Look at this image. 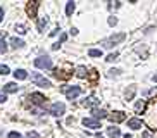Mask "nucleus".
Returning <instances> with one entry per match:
<instances>
[{
	"mask_svg": "<svg viewBox=\"0 0 157 138\" xmlns=\"http://www.w3.org/2000/svg\"><path fill=\"white\" fill-rule=\"evenodd\" d=\"M124 138H133V136H131V135H124Z\"/></svg>",
	"mask_w": 157,
	"mask_h": 138,
	"instance_id": "nucleus-39",
	"label": "nucleus"
},
{
	"mask_svg": "<svg viewBox=\"0 0 157 138\" xmlns=\"http://www.w3.org/2000/svg\"><path fill=\"white\" fill-rule=\"evenodd\" d=\"M14 76H16V79H26V78H28V73H26L24 69H16Z\"/></svg>",
	"mask_w": 157,
	"mask_h": 138,
	"instance_id": "nucleus-18",
	"label": "nucleus"
},
{
	"mask_svg": "<svg viewBox=\"0 0 157 138\" xmlns=\"http://www.w3.org/2000/svg\"><path fill=\"white\" fill-rule=\"evenodd\" d=\"M10 47H12L14 50H17V48H23V47H24V41L14 36V38H10Z\"/></svg>",
	"mask_w": 157,
	"mask_h": 138,
	"instance_id": "nucleus-15",
	"label": "nucleus"
},
{
	"mask_svg": "<svg viewBox=\"0 0 157 138\" xmlns=\"http://www.w3.org/2000/svg\"><path fill=\"white\" fill-rule=\"evenodd\" d=\"M35 66L40 67V69H50L52 67V59L47 57V55H42V57L35 59Z\"/></svg>",
	"mask_w": 157,
	"mask_h": 138,
	"instance_id": "nucleus-4",
	"label": "nucleus"
},
{
	"mask_svg": "<svg viewBox=\"0 0 157 138\" xmlns=\"http://www.w3.org/2000/svg\"><path fill=\"white\" fill-rule=\"evenodd\" d=\"M135 93H136V88L129 86V90H126V100H131V98L135 97Z\"/></svg>",
	"mask_w": 157,
	"mask_h": 138,
	"instance_id": "nucleus-24",
	"label": "nucleus"
},
{
	"mask_svg": "<svg viewBox=\"0 0 157 138\" xmlns=\"http://www.w3.org/2000/svg\"><path fill=\"white\" fill-rule=\"evenodd\" d=\"M59 31H60L59 28H56V29H54V31H52V33H50V35H52V36H54V35H57V33H59Z\"/></svg>",
	"mask_w": 157,
	"mask_h": 138,
	"instance_id": "nucleus-36",
	"label": "nucleus"
},
{
	"mask_svg": "<svg viewBox=\"0 0 157 138\" xmlns=\"http://www.w3.org/2000/svg\"><path fill=\"white\" fill-rule=\"evenodd\" d=\"M74 9H76L74 2H67V4H66V14H67V16H73Z\"/></svg>",
	"mask_w": 157,
	"mask_h": 138,
	"instance_id": "nucleus-22",
	"label": "nucleus"
},
{
	"mask_svg": "<svg viewBox=\"0 0 157 138\" xmlns=\"http://www.w3.org/2000/svg\"><path fill=\"white\" fill-rule=\"evenodd\" d=\"M109 24H111V26H116V24H117V19H116V17H109Z\"/></svg>",
	"mask_w": 157,
	"mask_h": 138,
	"instance_id": "nucleus-34",
	"label": "nucleus"
},
{
	"mask_svg": "<svg viewBox=\"0 0 157 138\" xmlns=\"http://www.w3.org/2000/svg\"><path fill=\"white\" fill-rule=\"evenodd\" d=\"M83 126L92 128V129H97V128H100V121L92 119V117H85V119H83Z\"/></svg>",
	"mask_w": 157,
	"mask_h": 138,
	"instance_id": "nucleus-10",
	"label": "nucleus"
},
{
	"mask_svg": "<svg viewBox=\"0 0 157 138\" xmlns=\"http://www.w3.org/2000/svg\"><path fill=\"white\" fill-rule=\"evenodd\" d=\"M7 50H9V47H7V43H5V40L0 38V54H5Z\"/></svg>",
	"mask_w": 157,
	"mask_h": 138,
	"instance_id": "nucleus-25",
	"label": "nucleus"
},
{
	"mask_svg": "<svg viewBox=\"0 0 157 138\" xmlns=\"http://www.w3.org/2000/svg\"><path fill=\"white\" fill-rule=\"evenodd\" d=\"M16 31H17L19 35H24V33H26V26H24V24H16Z\"/></svg>",
	"mask_w": 157,
	"mask_h": 138,
	"instance_id": "nucleus-27",
	"label": "nucleus"
},
{
	"mask_svg": "<svg viewBox=\"0 0 157 138\" xmlns=\"http://www.w3.org/2000/svg\"><path fill=\"white\" fill-rule=\"evenodd\" d=\"M66 38H67V35H62V36H60V41H59V43H62V41H66Z\"/></svg>",
	"mask_w": 157,
	"mask_h": 138,
	"instance_id": "nucleus-37",
	"label": "nucleus"
},
{
	"mask_svg": "<svg viewBox=\"0 0 157 138\" xmlns=\"http://www.w3.org/2000/svg\"><path fill=\"white\" fill-rule=\"evenodd\" d=\"M88 55H90V57H102V50L100 48H90V50H88Z\"/></svg>",
	"mask_w": 157,
	"mask_h": 138,
	"instance_id": "nucleus-23",
	"label": "nucleus"
},
{
	"mask_svg": "<svg viewBox=\"0 0 157 138\" xmlns=\"http://www.w3.org/2000/svg\"><path fill=\"white\" fill-rule=\"evenodd\" d=\"M142 138H154V135L150 133V131H143V133H142Z\"/></svg>",
	"mask_w": 157,
	"mask_h": 138,
	"instance_id": "nucleus-31",
	"label": "nucleus"
},
{
	"mask_svg": "<svg viewBox=\"0 0 157 138\" xmlns=\"http://www.w3.org/2000/svg\"><path fill=\"white\" fill-rule=\"evenodd\" d=\"M152 79H154V81H157V74H154V76H152Z\"/></svg>",
	"mask_w": 157,
	"mask_h": 138,
	"instance_id": "nucleus-38",
	"label": "nucleus"
},
{
	"mask_svg": "<svg viewBox=\"0 0 157 138\" xmlns=\"http://www.w3.org/2000/svg\"><path fill=\"white\" fill-rule=\"evenodd\" d=\"M98 98L95 95H92V97H88V98H85V102H83V105H86V107H92V109H95V105H98Z\"/></svg>",
	"mask_w": 157,
	"mask_h": 138,
	"instance_id": "nucleus-12",
	"label": "nucleus"
},
{
	"mask_svg": "<svg viewBox=\"0 0 157 138\" xmlns=\"http://www.w3.org/2000/svg\"><path fill=\"white\" fill-rule=\"evenodd\" d=\"M31 81L36 85V86H42V88H50L52 83L50 79H47L45 76H42L40 73H31Z\"/></svg>",
	"mask_w": 157,
	"mask_h": 138,
	"instance_id": "nucleus-2",
	"label": "nucleus"
},
{
	"mask_svg": "<svg viewBox=\"0 0 157 138\" xmlns=\"http://www.w3.org/2000/svg\"><path fill=\"white\" fill-rule=\"evenodd\" d=\"M47 24H48V17H40L38 19V29H40V31H43V29H45V26Z\"/></svg>",
	"mask_w": 157,
	"mask_h": 138,
	"instance_id": "nucleus-20",
	"label": "nucleus"
},
{
	"mask_svg": "<svg viewBox=\"0 0 157 138\" xmlns=\"http://www.w3.org/2000/svg\"><path fill=\"white\" fill-rule=\"evenodd\" d=\"M38 7H40V2L38 0H33V2H28L26 4V12H28L29 17H36V12H38Z\"/></svg>",
	"mask_w": 157,
	"mask_h": 138,
	"instance_id": "nucleus-6",
	"label": "nucleus"
},
{
	"mask_svg": "<svg viewBox=\"0 0 157 138\" xmlns=\"http://www.w3.org/2000/svg\"><path fill=\"white\" fill-rule=\"evenodd\" d=\"M107 135L111 138H119L121 131H119V128H107Z\"/></svg>",
	"mask_w": 157,
	"mask_h": 138,
	"instance_id": "nucleus-17",
	"label": "nucleus"
},
{
	"mask_svg": "<svg viewBox=\"0 0 157 138\" xmlns=\"http://www.w3.org/2000/svg\"><path fill=\"white\" fill-rule=\"evenodd\" d=\"M9 138H21V133H17V131H10Z\"/></svg>",
	"mask_w": 157,
	"mask_h": 138,
	"instance_id": "nucleus-29",
	"label": "nucleus"
},
{
	"mask_svg": "<svg viewBox=\"0 0 157 138\" xmlns=\"http://www.w3.org/2000/svg\"><path fill=\"white\" fill-rule=\"evenodd\" d=\"M54 76L56 78H59V79H67V78H71V74H73V71H64V69H54Z\"/></svg>",
	"mask_w": 157,
	"mask_h": 138,
	"instance_id": "nucleus-9",
	"label": "nucleus"
},
{
	"mask_svg": "<svg viewBox=\"0 0 157 138\" xmlns=\"http://www.w3.org/2000/svg\"><path fill=\"white\" fill-rule=\"evenodd\" d=\"M5 100H7V95H5V93L2 92V90H0V104H4Z\"/></svg>",
	"mask_w": 157,
	"mask_h": 138,
	"instance_id": "nucleus-30",
	"label": "nucleus"
},
{
	"mask_svg": "<svg viewBox=\"0 0 157 138\" xmlns=\"http://www.w3.org/2000/svg\"><path fill=\"white\" fill-rule=\"evenodd\" d=\"M17 92H19L17 83H7L4 86V93H17Z\"/></svg>",
	"mask_w": 157,
	"mask_h": 138,
	"instance_id": "nucleus-14",
	"label": "nucleus"
},
{
	"mask_svg": "<svg viewBox=\"0 0 157 138\" xmlns=\"http://www.w3.org/2000/svg\"><path fill=\"white\" fill-rule=\"evenodd\" d=\"M26 136H28V138H40V135H38V133H35V131H29V133L26 135Z\"/></svg>",
	"mask_w": 157,
	"mask_h": 138,
	"instance_id": "nucleus-32",
	"label": "nucleus"
},
{
	"mask_svg": "<svg viewBox=\"0 0 157 138\" xmlns=\"http://www.w3.org/2000/svg\"><path fill=\"white\" fill-rule=\"evenodd\" d=\"M62 92L66 93V98H67V100H74V98L81 93V86H76V85H74V86H69V88L62 86Z\"/></svg>",
	"mask_w": 157,
	"mask_h": 138,
	"instance_id": "nucleus-3",
	"label": "nucleus"
},
{
	"mask_svg": "<svg viewBox=\"0 0 157 138\" xmlns=\"http://www.w3.org/2000/svg\"><path fill=\"white\" fill-rule=\"evenodd\" d=\"M119 74V69H111L109 71V76H117Z\"/></svg>",
	"mask_w": 157,
	"mask_h": 138,
	"instance_id": "nucleus-33",
	"label": "nucleus"
},
{
	"mask_svg": "<svg viewBox=\"0 0 157 138\" xmlns=\"http://www.w3.org/2000/svg\"><path fill=\"white\" fill-rule=\"evenodd\" d=\"M64 110H66V105L62 102H56V104L50 105V114L56 116V117H60V116L64 114Z\"/></svg>",
	"mask_w": 157,
	"mask_h": 138,
	"instance_id": "nucleus-5",
	"label": "nucleus"
},
{
	"mask_svg": "<svg viewBox=\"0 0 157 138\" xmlns=\"http://www.w3.org/2000/svg\"><path fill=\"white\" fill-rule=\"evenodd\" d=\"M126 38V33H117V35H112L111 38H105V40L100 41V45L104 47V48H112L114 45H117V43H121V41Z\"/></svg>",
	"mask_w": 157,
	"mask_h": 138,
	"instance_id": "nucleus-1",
	"label": "nucleus"
},
{
	"mask_svg": "<svg viewBox=\"0 0 157 138\" xmlns=\"http://www.w3.org/2000/svg\"><path fill=\"white\" fill-rule=\"evenodd\" d=\"M28 100H31L33 105H43L47 98L42 95V93H31V95L28 97Z\"/></svg>",
	"mask_w": 157,
	"mask_h": 138,
	"instance_id": "nucleus-7",
	"label": "nucleus"
},
{
	"mask_svg": "<svg viewBox=\"0 0 157 138\" xmlns=\"http://www.w3.org/2000/svg\"><path fill=\"white\" fill-rule=\"evenodd\" d=\"M92 116H93V119H104V117H107V112L104 109H97V107H95V109H92Z\"/></svg>",
	"mask_w": 157,
	"mask_h": 138,
	"instance_id": "nucleus-13",
	"label": "nucleus"
},
{
	"mask_svg": "<svg viewBox=\"0 0 157 138\" xmlns=\"http://www.w3.org/2000/svg\"><path fill=\"white\" fill-rule=\"evenodd\" d=\"M128 128H131V129H142V128H143L142 119H138V117H133V119H129V121H128Z\"/></svg>",
	"mask_w": 157,
	"mask_h": 138,
	"instance_id": "nucleus-11",
	"label": "nucleus"
},
{
	"mask_svg": "<svg viewBox=\"0 0 157 138\" xmlns=\"http://www.w3.org/2000/svg\"><path fill=\"white\" fill-rule=\"evenodd\" d=\"M9 73H10V69L7 67V66L0 64V74H4V76H5V74H9Z\"/></svg>",
	"mask_w": 157,
	"mask_h": 138,
	"instance_id": "nucleus-28",
	"label": "nucleus"
},
{
	"mask_svg": "<svg viewBox=\"0 0 157 138\" xmlns=\"http://www.w3.org/2000/svg\"><path fill=\"white\" fill-rule=\"evenodd\" d=\"M76 76L78 78H86V67L85 66H78L76 67Z\"/></svg>",
	"mask_w": 157,
	"mask_h": 138,
	"instance_id": "nucleus-19",
	"label": "nucleus"
},
{
	"mask_svg": "<svg viewBox=\"0 0 157 138\" xmlns=\"http://www.w3.org/2000/svg\"><path fill=\"white\" fill-rule=\"evenodd\" d=\"M117 57H119V54H117V52H114V54H109L107 55V62H114V60H117Z\"/></svg>",
	"mask_w": 157,
	"mask_h": 138,
	"instance_id": "nucleus-26",
	"label": "nucleus"
},
{
	"mask_svg": "<svg viewBox=\"0 0 157 138\" xmlns=\"http://www.w3.org/2000/svg\"><path fill=\"white\" fill-rule=\"evenodd\" d=\"M145 107H147V102H145V100L136 102V105H135V112H136V114H142L143 110H145Z\"/></svg>",
	"mask_w": 157,
	"mask_h": 138,
	"instance_id": "nucleus-16",
	"label": "nucleus"
},
{
	"mask_svg": "<svg viewBox=\"0 0 157 138\" xmlns=\"http://www.w3.org/2000/svg\"><path fill=\"white\" fill-rule=\"evenodd\" d=\"M86 76L90 78V81H93V83H95V81L98 79V73L95 71V69H90V71L86 73Z\"/></svg>",
	"mask_w": 157,
	"mask_h": 138,
	"instance_id": "nucleus-21",
	"label": "nucleus"
},
{
	"mask_svg": "<svg viewBox=\"0 0 157 138\" xmlns=\"http://www.w3.org/2000/svg\"><path fill=\"white\" fill-rule=\"evenodd\" d=\"M107 117H109L112 123H123V121L126 119V114L123 112V110H116V112H112V114H107Z\"/></svg>",
	"mask_w": 157,
	"mask_h": 138,
	"instance_id": "nucleus-8",
	"label": "nucleus"
},
{
	"mask_svg": "<svg viewBox=\"0 0 157 138\" xmlns=\"http://www.w3.org/2000/svg\"><path fill=\"white\" fill-rule=\"evenodd\" d=\"M4 21V7H0V23Z\"/></svg>",
	"mask_w": 157,
	"mask_h": 138,
	"instance_id": "nucleus-35",
	"label": "nucleus"
}]
</instances>
